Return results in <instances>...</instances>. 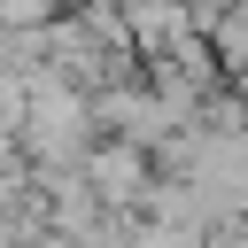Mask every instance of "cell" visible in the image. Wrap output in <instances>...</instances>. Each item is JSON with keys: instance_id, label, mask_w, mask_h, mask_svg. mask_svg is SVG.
Listing matches in <instances>:
<instances>
[{"instance_id": "2", "label": "cell", "mask_w": 248, "mask_h": 248, "mask_svg": "<svg viewBox=\"0 0 248 248\" xmlns=\"http://www.w3.org/2000/svg\"><path fill=\"white\" fill-rule=\"evenodd\" d=\"M240 147H248V116H240Z\"/></svg>"}, {"instance_id": "1", "label": "cell", "mask_w": 248, "mask_h": 248, "mask_svg": "<svg viewBox=\"0 0 248 248\" xmlns=\"http://www.w3.org/2000/svg\"><path fill=\"white\" fill-rule=\"evenodd\" d=\"M101 178H108V194H140V163H132V155H108Z\"/></svg>"}]
</instances>
